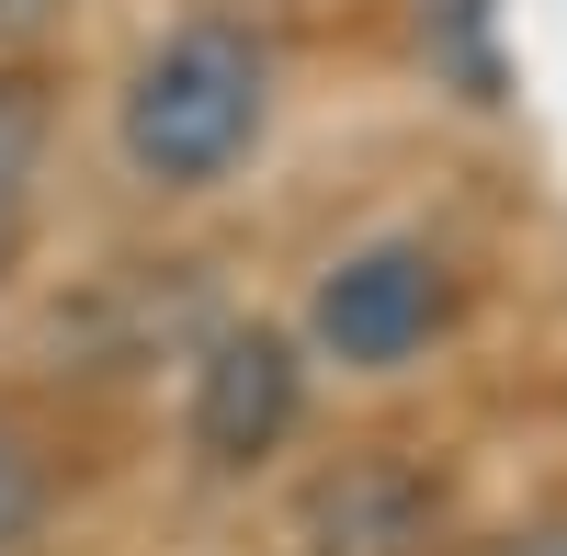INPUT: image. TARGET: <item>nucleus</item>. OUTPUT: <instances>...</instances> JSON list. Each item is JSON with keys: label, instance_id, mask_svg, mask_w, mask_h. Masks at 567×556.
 Instances as JSON below:
<instances>
[{"label": "nucleus", "instance_id": "nucleus-1", "mask_svg": "<svg viewBox=\"0 0 567 556\" xmlns=\"http://www.w3.org/2000/svg\"><path fill=\"white\" fill-rule=\"evenodd\" d=\"M272 45L261 23L239 12H194V23H171L148 58L125 69L114 91V159L136 194H227L250 159H261V136H272Z\"/></svg>", "mask_w": 567, "mask_h": 556}, {"label": "nucleus", "instance_id": "nucleus-2", "mask_svg": "<svg viewBox=\"0 0 567 556\" xmlns=\"http://www.w3.org/2000/svg\"><path fill=\"white\" fill-rule=\"evenodd\" d=\"M454 307H465L454 250L420 239V227H374V239L318 261L296 341H307V363H329V375H420V363L454 341Z\"/></svg>", "mask_w": 567, "mask_h": 556}, {"label": "nucleus", "instance_id": "nucleus-3", "mask_svg": "<svg viewBox=\"0 0 567 556\" xmlns=\"http://www.w3.org/2000/svg\"><path fill=\"white\" fill-rule=\"evenodd\" d=\"M307 421V341L272 330V318H239L194 352V398H182V443L205 454L216 477L272 466Z\"/></svg>", "mask_w": 567, "mask_h": 556}, {"label": "nucleus", "instance_id": "nucleus-4", "mask_svg": "<svg viewBox=\"0 0 567 556\" xmlns=\"http://www.w3.org/2000/svg\"><path fill=\"white\" fill-rule=\"evenodd\" d=\"M409 45H420V69H432V91H454L465 114L511 103V23H499V0H409Z\"/></svg>", "mask_w": 567, "mask_h": 556}, {"label": "nucleus", "instance_id": "nucleus-5", "mask_svg": "<svg viewBox=\"0 0 567 556\" xmlns=\"http://www.w3.org/2000/svg\"><path fill=\"white\" fill-rule=\"evenodd\" d=\"M34 171H45V80L0 69V239H12V216L34 205Z\"/></svg>", "mask_w": 567, "mask_h": 556}, {"label": "nucleus", "instance_id": "nucleus-6", "mask_svg": "<svg viewBox=\"0 0 567 556\" xmlns=\"http://www.w3.org/2000/svg\"><path fill=\"white\" fill-rule=\"evenodd\" d=\"M23 512H34V477H23V454H12V443H0V545H12V534H23Z\"/></svg>", "mask_w": 567, "mask_h": 556}, {"label": "nucleus", "instance_id": "nucleus-7", "mask_svg": "<svg viewBox=\"0 0 567 556\" xmlns=\"http://www.w3.org/2000/svg\"><path fill=\"white\" fill-rule=\"evenodd\" d=\"M58 12H69V0H0V45H34Z\"/></svg>", "mask_w": 567, "mask_h": 556}]
</instances>
